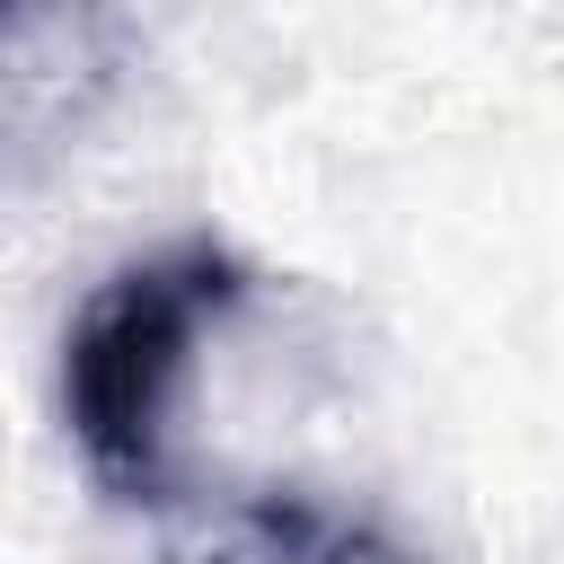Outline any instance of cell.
Instances as JSON below:
<instances>
[{
  "mask_svg": "<svg viewBox=\"0 0 564 564\" xmlns=\"http://www.w3.org/2000/svg\"><path fill=\"white\" fill-rule=\"evenodd\" d=\"M247 256L220 238H176L132 264H115L70 335H62V432L106 502L167 511L185 494L176 476V405L194 379V344L247 300Z\"/></svg>",
  "mask_w": 564,
  "mask_h": 564,
  "instance_id": "6da1fadb",
  "label": "cell"
},
{
  "mask_svg": "<svg viewBox=\"0 0 564 564\" xmlns=\"http://www.w3.org/2000/svg\"><path fill=\"white\" fill-rule=\"evenodd\" d=\"M238 546L256 564H423L379 520H344L308 494H247L238 502Z\"/></svg>",
  "mask_w": 564,
  "mask_h": 564,
  "instance_id": "7a4b0ae2",
  "label": "cell"
}]
</instances>
